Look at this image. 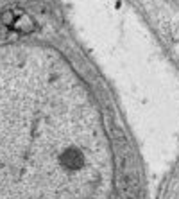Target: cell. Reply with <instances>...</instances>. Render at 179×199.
I'll return each mask as SVG.
<instances>
[{"mask_svg":"<svg viewBox=\"0 0 179 199\" xmlns=\"http://www.w3.org/2000/svg\"><path fill=\"white\" fill-rule=\"evenodd\" d=\"M0 82V199H134L136 167L104 133L54 119Z\"/></svg>","mask_w":179,"mask_h":199,"instance_id":"6da1fadb","label":"cell"}]
</instances>
